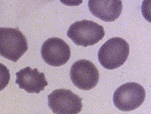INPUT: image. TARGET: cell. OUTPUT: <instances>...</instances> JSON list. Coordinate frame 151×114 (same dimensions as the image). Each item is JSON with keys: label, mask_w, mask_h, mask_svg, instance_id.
<instances>
[{"label": "cell", "mask_w": 151, "mask_h": 114, "mask_svg": "<svg viewBox=\"0 0 151 114\" xmlns=\"http://www.w3.org/2000/svg\"><path fill=\"white\" fill-rule=\"evenodd\" d=\"M128 44L124 39L111 38L100 48L98 52L99 61L103 67L113 70L122 66L126 60L129 53Z\"/></svg>", "instance_id": "1"}, {"label": "cell", "mask_w": 151, "mask_h": 114, "mask_svg": "<svg viewBox=\"0 0 151 114\" xmlns=\"http://www.w3.org/2000/svg\"><path fill=\"white\" fill-rule=\"evenodd\" d=\"M0 44V55L14 62L28 49L25 37L17 28H1Z\"/></svg>", "instance_id": "2"}, {"label": "cell", "mask_w": 151, "mask_h": 114, "mask_svg": "<svg viewBox=\"0 0 151 114\" xmlns=\"http://www.w3.org/2000/svg\"><path fill=\"white\" fill-rule=\"evenodd\" d=\"M67 34L76 45L86 47L101 40L105 32L101 25L92 21L84 20L71 25Z\"/></svg>", "instance_id": "3"}, {"label": "cell", "mask_w": 151, "mask_h": 114, "mask_svg": "<svg viewBox=\"0 0 151 114\" xmlns=\"http://www.w3.org/2000/svg\"><path fill=\"white\" fill-rule=\"evenodd\" d=\"M145 97V89L141 85L135 82H129L122 85L115 90L113 101L119 110L129 111L140 106Z\"/></svg>", "instance_id": "4"}, {"label": "cell", "mask_w": 151, "mask_h": 114, "mask_svg": "<svg viewBox=\"0 0 151 114\" xmlns=\"http://www.w3.org/2000/svg\"><path fill=\"white\" fill-rule=\"evenodd\" d=\"M48 99L49 107L55 114H78L82 109L81 98L68 89L55 90Z\"/></svg>", "instance_id": "5"}, {"label": "cell", "mask_w": 151, "mask_h": 114, "mask_svg": "<svg viewBox=\"0 0 151 114\" xmlns=\"http://www.w3.org/2000/svg\"><path fill=\"white\" fill-rule=\"evenodd\" d=\"M70 79L77 88L87 90L94 88L99 79L98 70L94 65L86 60H81L74 62L70 71Z\"/></svg>", "instance_id": "6"}, {"label": "cell", "mask_w": 151, "mask_h": 114, "mask_svg": "<svg viewBox=\"0 0 151 114\" xmlns=\"http://www.w3.org/2000/svg\"><path fill=\"white\" fill-rule=\"evenodd\" d=\"M41 53L45 62L54 67L65 64L70 56L68 45L62 39L56 37L51 38L45 41L42 46Z\"/></svg>", "instance_id": "7"}, {"label": "cell", "mask_w": 151, "mask_h": 114, "mask_svg": "<svg viewBox=\"0 0 151 114\" xmlns=\"http://www.w3.org/2000/svg\"><path fill=\"white\" fill-rule=\"evenodd\" d=\"M16 75L15 83L28 93L39 94L48 85L44 73L36 68L32 69L27 67L17 72Z\"/></svg>", "instance_id": "8"}, {"label": "cell", "mask_w": 151, "mask_h": 114, "mask_svg": "<svg viewBox=\"0 0 151 114\" xmlns=\"http://www.w3.org/2000/svg\"><path fill=\"white\" fill-rule=\"evenodd\" d=\"M89 10L96 17L105 22L114 21L119 16L122 4L119 0H89Z\"/></svg>", "instance_id": "9"}, {"label": "cell", "mask_w": 151, "mask_h": 114, "mask_svg": "<svg viewBox=\"0 0 151 114\" xmlns=\"http://www.w3.org/2000/svg\"><path fill=\"white\" fill-rule=\"evenodd\" d=\"M141 11L145 19L151 23V0H144L142 1Z\"/></svg>", "instance_id": "10"}]
</instances>
